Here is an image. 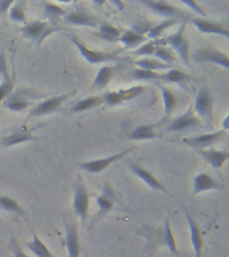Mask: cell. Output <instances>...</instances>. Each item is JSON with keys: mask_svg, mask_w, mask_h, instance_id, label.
<instances>
[{"mask_svg": "<svg viewBox=\"0 0 229 257\" xmlns=\"http://www.w3.org/2000/svg\"><path fill=\"white\" fill-rule=\"evenodd\" d=\"M144 234L146 237V246L152 248V250L156 252L158 246H166L170 250L174 257H181L178 248H177L176 238L172 232V226H170V221L166 218L165 224L158 229L150 228V226H144Z\"/></svg>", "mask_w": 229, "mask_h": 257, "instance_id": "1", "label": "cell"}, {"mask_svg": "<svg viewBox=\"0 0 229 257\" xmlns=\"http://www.w3.org/2000/svg\"><path fill=\"white\" fill-rule=\"evenodd\" d=\"M58 30H59L58 26H52L48 22L38 19L32 20V22H27V24H24L23 27L20 28V32H22V35L26 39L31 40L32 43H35L36 47L39 48L44 40L47 39L50 35H52L54 32L58 31Z\"/></svg>", "mask_w": 229, "mask_h": 257, "instance_id": "2", "label": "cell"}, {"mask_svg": "<svg viewBox=\"0 0 229 257\" xmlns=\"http://www.w3.org/2000/svg\"><path fill=\"white\" fill-rule=\"evenodd\" d=\"M71 42L79 51V54L83 56V59L90 64L107 63V62H121L124 60L117 52L110 51H98V50H91L88 48L82 40L76 35H71Z\"/></svg>", "mask_w": 229, "mask_h": 257, "instance_id": "3", "label": "cell"}, {"mask_svg": "<svg viewBox=\"0 0 229 257\" xmlns=\"http://www.w3.org/2000/svg\"><path fill=\"white\" fill-rule=\"evenodd\" d=\"M185 30H186V24L181 23L178 30L172 35L165 36L161 39V44L162 46H169L173 51H176L178 54L182 62L185 64L190 63V48H189L188 38L185 35Z\"/></svg>", "mask_w": 229, "mask_h": 257, "instance_id": "4", "label": "cell"}, {"mask_svg": "<svg viewBox=\"0 0 229 257\" xmlns=\"http://www.w3.org/2000/svg\"><path fill=\"white\" fill-rule=\"evenodd\" d=\"M88 208H90V194L84 185L82 177L78 176L74 186V196H72V210L76 217H79L82 224H86L88 218Z\"/></svg>", "mask_w": 229, "mask_h": 257, "instance_id": "5", "label": "cell"}, {"mask_svg": "<svg viewBox=\"0 0 229 257\" xmlns=\"http://www.w3.org/2000/svg\"><path fill=\"white\" fill-rule=\"evenodd\" d=\"M141 3L144 4L145 7H148L149 10L157 15L164 16L165 19H177L184 20V23L186 19H189V15L185 11H182L181 8L176 7V4L169 3V2H157V0H142Z\"/></svg>", "mask_w": 229, "mask_h": 257, "instance_id": "6", "label": "cell"}, {"mask_svg": "<svg viewBox=\"0 0 229 257\" xmlns=\"http://www.w3.org/2000/svg\"><path fill=\"white\" fill-rule=\"evenodd\" d=\"M193 111H196L201 119H204L208 124L213 123V95L208 86H204L197 91Z\"/></svg>", "mask_w": 229, "mask_h": 257, "instance_id": "7", "label": "cell"}, {"mask_svg": "<svg viewBox=\"0 0 229 257\" xmlns=\"http://www.w3.org/2000/svg\"><path fill=\"white\" fill-rule=\"evenodd\" d=\"M145 91H146V88L144 86H133V87L122 88V90H117V91H107L102 95L103 96V104L108 107H116L125 102L140 98Z\"/></svg>", "mask_w": 229, "mask_h": 257, "instance_id": "8", "label": "cell"}, {"mask_svg": "<svg viewBox=\"0 0 229 257\" xmlns=\"http://www.w3.org/2000/svg\"><path fill=\"white\" fill-rule=\"evenodd\" d=\"M190 59L194 63H214L225 70L229 68L228 55L224 51L214 48H197L190 54Z\"/></svg>", "mask_w": 229, "mask_h": 257, "instance_id": "9", "label": "cell"}, {"mask_svg": "<svg viewBox=\"0 0 229 257\" xmlns=\"http://www.w3.org/2000/svg\"><path fill=\"white\" fill-rule=\"evenodd\" d=\"M63 22L71 26H80V27H91L95 28L100 24V20L94 14L88 11L83 6H79L75 10L67 12L63 16Z\"/></svg>", "mask_w": 229, "mask_h": 257, "instance_id": "10", "label": "cell"}, {"mask_svg": "<svg viewBox=\"0 0 229 257\" xmlns=\"http://www.w3.org/2000/svg\"><path fill=\"white\" fill-rule=\"evenodd\" d=\"M201 120L200 118H197V115L193 111V106H189V108L184 114H181L180 116H177L174 119L168 123L166 126V132L170 133H184L190 132L194 128L200 127Z\"/></svg>", "mask_w": 229, "mask_h": 257, "instance_id": "11", "label": "cell"}, {"mask_svg": "<svg viewBox=\"0 0 229 257\" xmlns=\"http://www.w3.org/2000/svg\"><path fill=\"white\" fill-rule=\"evenodd\" d=\"M133 149H126L124 152L116 153L112 156L104 157V158H98V160L92 161H86V162H82L79 165V168L83 170V172H87L88 174H99L100 172H103L110 166V165L116 164L118 161L124 160L125 157L128 156L129 153L132 152Z\"/></svg>", "mask_w": 229, "mask_h": 257, "instance_id": "12", "label": "cell"}, {"mask_svg": "<svg viewBox=\"0 0 229 257\" xmlns=\"http://www.w3.org/2000/svg\"><path fill=\"white\" fill-rule=\"evenodd\" d=\"M35 98L38 99L39 96H35V94H32L30 90L18 88V90H14L11 95L4 100L3 104L11 111H23L26 108L31 107L32 99Z\"/></svg>", "mask_w": 229, "mask_h": 257, "instance_id": "13", "label": "cell"}, {"mask_svg": "<svg viewBox=\"0 0 229 257\" xmlns=\"http://www.w3.org/2000/svg\"><path fill=\"white\" fill-rule=\"evenodd\" d=\"M74 94V92H71ZM71 94H60V95L51 96V98H47V99L42 100L38 104H35L34 107L31 108V111L28 114L30 118H40V116L48 115V114H52L55 112L56 110H59L62 103L64 100L67 99L68 96Z\"/></svg>", "mask_w": 229, "mask_h": 257, "instance_id": "14", "label": "cell"}, {"mask_svg": "<svg viewBox=\"0 0 229 257\" xmlns=\"http://www.w3.org/2000/svg\"><path fill=\"white\" fill-rule=\"evenodd\" d=\"M225 136H226V132L218 130V132L206 133V134H198V136L182 138L181 142L186 145V146H189V148H192L193 150H197V149H208L209 146L220 142Z\"/></svg>", "mask_w": 229, "mask_h": 257, "instance_id": "15", "label": "cell"}, {"mask_svg": "<svg viewBox=\"0 0 229 257\" xmlns=\"http://www.w3.org/2000/svg\"><path fill=\"white\" fill-rule=\"evenodd\" d=\"M185 217H186L189 229H190V241H192L194 257H202L204 238H202V233H201L200 224H198L196 218H194V217H193L192 214L189 213L188 209H185Z\"/></svg>", "mask_w": 229, "mask_h": 257, "instance_id": "16", "label": "cell"}, {"mask_svg": "<svg viewBox=\"0 0 229 257\" xmlns=\"http://www.w3.org/2000/svg\"><path fill=\"white\" fill-rule=\"evenodd\" d=\"M224 188V184L218 182L208 173H198L193 180V194L194 196L208 192V190H222Z\"/></svg>", "mask_w": 229, "mask_h": 257, "instance_id": "17", "label": "cell"}, {"mask_svg": "<svg viewBox=\"0 0 229 257\" xmlns=\"http://www.w3.org/2000/svg\"><path fill=\"white\" fill-rule=\"evenodd\" d=\"M64 229H66V249H67L68 257H79L80 244L76 222L75 221H66Z\"/></svg>", "mask_w": 229, "mask_h": 257, "instance_id": "18", "label": "cell"}, {"mask_svg": "<svg viewBox=\"0 0 229 257\" xmlns=\"http://www.w3.org/2000/svg\"><path fill=\"white\" fill-rule=\"evenodd\" d=\"M117 202V193L114 192L111 184L110 182H106L102 189V193L100 196L96 197V204H98V216L102 218L107 214Z\"/></svg>", "mask_w": 229, "mask_h": 257, "instance_id": "19", "label": "cell"}, {"mask_svg": "<svg viewBox=\"0 0 229 257\" xmlns=\"http://www.w3.org/2000/svg\"><path fill=\"white\" fill-rule=\"evenodd\" d=\"M35 140H38V137L34 136L32 128L22 126V127H18L16 130L10 133L7 137H4L2 142H0V146L11 148V146H15V145L24 144V142H32V141Z\"/></svg>", "mask_w": 229, "mask_h": 257, "instance_id": "20", "label": "cell"}, {"mask_svg": "<svg viewBox=\"0 0 229 257\" xmlns=\"http://www.w3.org/2000/svg\"><path fill=\"white\" fill-rule=\"evenodd\" d=\"M129 166L132 169V172L134 173L141 181H144L145 184L148 185L152 190H154V192L161 190V192L165 193L168 192L166 188L162 185V182H160V180H158L157 177H154V174H152L149 170H146L144 166H141V165L137 164V162H129Z\"/></svg>", "mask_w": 229, "mask_h": 257, "instance_id": "21", "label": "cell"}, {"mask_svg": "<svg viewBox=\"0 0 229 257\" xmlns=\"http://www.w3.org/2000/svg\"><path fill=\"white\" fill-rule=\"evenodd\" d=\"M192 23L200 30L202 34H209V35H221L224 38H229V30L224 24L217 23L213 20L205 19V18H194L192 19Z\"/></svg>", "mask_w": 229, "mask_h": 257, "instance_id": "22", "label": "cell"}, {"mask_svg": "<svg viewBox=\"0 0 229 257\" xmlns=\"http://www.w3.org/2000/svg\"><path fill=\"white\" fill-rule=\"evenodd\" d=\"M194 152L209 164L212 168L220 169L228 160L229 153L226 150H216V149H197Z\"/></svg>", "mask_w": 229, "mask_h": 257, "instance_id": "23", "label": "cell"}, {"mask_svg": "<svg viewBox=\"0 0 229 257\" xmlns=\"http://www.w3.org/2000/svg\"><path fill=\"white\" fill-rule=\"evenodd\" d=\"M158 88H160L161 95H162V102H164V108H165V114L164 118L161 122H165L170 118L173 112L176 111L177 104H178V99H177L176 94L170 90L169 87H165V86H161V84H157Z\"/></svg>", "mask_w": 229, "mask_h": 257, "instance_id": "24", "label": "cell"}, {"mask_svg": "<svg viewBox=\"0 0 229 257\" xmlns=\"http://www.w3.org/2000/svg\"><path fill=\"white\" fill-rule=\"evenodd\" d=\"M120 42L124 44L125 48H136L137 50L140 46L148 42V36L140 34L136 30H129V31H125L124 34H121Z\"/></svg>", "mask_w": 229, "mask_h": 257, "instance_id": "25", "label": "cell"}, {"mask_svg": "<svg viewBox=\"0 0 229 257\" xmlns=\"http://www.w3.org/2000/svg\"><path fill=\"white\" fill-rule=\"evenodd\" d=\"M190 79H192V76L178 68H169L168 71L161 74L160 76V80H164L168 83H177L180 84L181 87H186V84Z\"/></svg>", "mask_w": 229, "mask_h": 257, "instance_id": "26", "label": "cell"}, {"mask_svg": "<svg viewBox=\"0 0 229 257\" xmlns=\"http://www.w3.org/2000/svg\"><path fill=\"white\" fill-rule=\"evenodd\" d=\"M103 104V96L95 95V96H87L83 99L78 100L76 103H74L70 108L71 112H83L88 111V110H94V108L99 107Z\"/></svg>", "mask_w": 229, "mask_h": 257, "instance_id": "27", "label": "cell"}, {"mask_svg": "<svg viewBox=\"0 0 229 257\" xmlns=\"http://www.w3.org/2000/svg\"><path fill=\"white\" fill-rule=\"evenodd\" d=\"M114 72L116 70L112 66H102L96 72L95 79L91 84V90H100L106 87L114 78Z\"/></svg>", "mask_w": 229, "mask_h": 257, "instance_id": "28", "label": "cell"}, {"mask_svg": "<svg viewBox=\"0 0 229 257\" xmlns=\"http://www.w3.org/2000/svg\"><path fill=\"white\" fill-rule=\"evenodd\" d=\"M157 137L158 136H157L153 124H141V126H137L129 134V138L134 141L156 140Z\"/></svg>", "mask_w": 229, "mask_h": 257, "instance_id": "29", "label": "cell"}, {"mask_svg": "<svg viewBox=\"0 0 229 257\" xmlns=\"http://www.w3.org/2000/svg\"><path fill=\"white\" fill-rule=\"evenodd\" d=\"M26 246H27L36 257H55L54 256V253L47 248V245L40 240L39 236H36V233H34L32 240L26 242Z\"/></svg>", "mask_w": 229, "mask_h": 257, "instance_id": "30", "label": "cell"}, {"mask_svg": "<svg viewBox=\"0 0 229 257\" xmlns=\"http://www.w3.org/2000/svg\"><path fill=\"white\" fill-rule=\"evenodd\" d=\"M98 35H99L100 39L106 40V42H111V43H116V42H120L121 38V31L116 26L107 23V22H103L98 26Z\"/></svg>", "mask_w": 229, "mask_h": 257, "instance_id": "31", "label": "cell"}, {"mask_svg": "<svg viewBox=\"0 0 229 257\" xmlns=\"http://www.w3.org/2000/svg\"><path fill=\"white\" fill-rule=\"evenodd\" d=\"M0 208L6 210L8 213H14V214H18L20 217H26L27 213L24 210L20 204L16 200H14L12 197L8 196H0Z\"/></svg>", "mask_w": 229, "mask_h": 257, "instance_id": "32", "label": "cell"}, {"mask_svg": "<svg viewBox=\"0 0 229 257\" xmlns=\"http://www.w3.org/2000/svg\"><path fill=\"white\" fill-rule=\"evenodd\" d=\"M43 7L46 10V16L48 18V23H51L52 26H56V22L67 14L63 7L55 3H50V2L43 3Z\"/></svg>", "mask_w": 229, "mask_h": 257, "instance_id": "33", "label": "cell"}, {"mask_svg": "<svg viewBox=\"0 0 229 257\" xmlns=\"http://www.w3.org/2000/svg\"><path fill=\"white\" fill-rule=\"evenodd\" d=\"M177 23H180V20L164 19L158 24H154V26H152V27H150V30L148 31V36L152 40L160 39L161 35H162V34H164V32L168 30V28H170L172 26H174V24H177Z\"/></svg>", "mask_w": 229, "mask_h": 257, "instance_id": "34", "label": "cell"}, {"mask_svg": "<svg viewBox=\"0 0 229 257\" xmlns=\"http://www.w3.org/2000/svg\"><path fill=\"white\" fill-rule=\"evenodd\" d=\"M8 16L12 22L27 24V14H26V6L23 2H14L11 8L8 10Z\"/></svg>", "mask_w": 229, "mask_h": 257, "instance_id": "35", "label": "cell"}, {"mask_svg": "<svg viewBox=\"0 0 229 257\" xmlns=\"http://www.w3.org/2000/svg\"><path fill=\"white\" fill-rule=\"evenodd\" d=\"M138 68H142V70H149V71L157 72V70H169L170 66L162 63L160 60L153 59V58H144V59H140L134 62Z\"/></svg>", "mask_w": 229, "mask_h": 257, "instance_id": "36", "label": "cell"}, {"mask_svg": "<svg viewBox=\"0 0 229 257\" xmlns=\"http://www.w3.org/2000/svg\"><path fill=\"white\" fill-rule=\"evenodd\" d=\"M154 56L157 58V60H160L162 63L168 64V66H170V64L174 62V51H173L170 47H168V46H162V44H160V46L156 48Z\"/></svg>", "mask_w": 229, "mask_h": 257, "instance_id": "37", "label": "cell"}, {"mask_svg": "<svg viewBox=\"0 0 229 257\" xmlns=\"http://www.w3.org/2000/svg\"><path fill=\"white\" fill-rule=\"evenodd\" d=\"M14 90H15V78L11 75L8 78H4L0 83V104L11 95Z\"/></svg>", "mask_w": 229, "mask_h": 257, "instance_id": "38", "label": "cell"}, {"mask_svg": "<svg viewBox=\"0 0 229 257\" xmlns=\"http://www.w3.org/2000/svg\"><path fill=\"white\" fill-rule=\"evenodd\" d=\"M161 44V39L157 40H148L146 43H144L142 46L137 48L134 51V55L136 56H144V55H154L156 52V48Z\"/></svg>", "mask_w": 229, "mask_h": 257, "instance_id": "39", "label": "cell"}, {"mask_svg": "<svg viewBox=\"0 0 229 257\" xmlns=\"http://www.w3.org/2000/svg\"><path fill=\"white\" fill-rule=\"evenodd\" d=\"M132 76L134 79L140 80H160L161 74L149 71V70H142V68H136L134 71H132Z\"/></svg>", "mask_w": 229, "mask_h": 257, "instance_id": "40", "label": "cell"}, {"mask_svg": "<svg viewBox=\"0 0 229 257\" xmlns=\"http://www.w3.org/2000/svg\"><path fill=\"white\" fill-rule=\"evenodd\" d=\"M10 249H11L14 257H28L27 254L24 253V250L19 245V241L16 240L15 237H11V240H10Z\"/></svg>", "mask_w": 229, "mask_h": 257, "instance_id": "41", "label": "cell"}, {"mask_svg": "<svg viewBox=\"0 0 229 257\" xmlns=\"http://www.w3.org/2000/svg\"><path fill=\"white\" fill-rule=\"evenodd\" d=\"M0 76L2 78H8L10 76V71H8V64H7V56H6V51L2 50L0 51Z\"/></svg>", "mask_w": 229, "mask_h": 257, "instance_id": "42", "label": "cell"}, {"mask_svg": "<svg viewBox=\"0 0 229 257\" xmlns=\"http://www.w3.org/2000/svg\"><path fill=\"white\" fill-rule=\"evenodd\" d=\"M181 4H182V6H185V7L190 8V10H192L193 12H196L197 15H200L201 18H205V16H206V12H205L204 10H202V8L200 7V6H198V4H197L196 2L185 0V2H181Z\"/></svg>", "mask_w": 229, "mask_h": 257, "instance_id": "43", "label": "cell"}, {"mask_svg": "<svg viewBox=\"0 0 229 257\" xmlns=\"http://www.w3.org/2000/svg\"><path fill=\"white\" fill-rule=\"evenodd\" d=\"M12 4H14L12 0H0V15H2L3 12L8 11V10L11 8Z\"/></svg>", "mask_w": 229, "mask_h": 257, "instance_id": "44", "label": "cell"}, {"mask_svg": "<svg viewBox=\"0 0 229 257\" xmlns=\"http://www.w3.org/2000/svg\"><path fill=\"white\" fill-rule=\"evenodd\" d=\"M228 122H229V115H226L224 118V122H222V128H221L222 132H226V130H228Z\"/></svg>", "mask_w": 229, "mask_h": 257, "instance_id": "45", "label": "cell"}]
</instances>
